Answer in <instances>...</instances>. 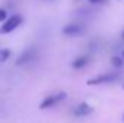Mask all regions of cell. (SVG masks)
Masks as SVG:
<instances>
[{
	"instance_id": "7a4b0ae2",
	"label": "cell",
	"mask_w": 124,
	"mask_h": 123,
	"mask_svg": "<svg viewBox=\"0 0 124 123\" xmlns=\"http://www.w3.org/2000/svg\"><path fill=\"white\" fill-rule=\"evenodd\" d=\"M120 78V74L117 72H107V74H101L97 75L94 78H90L87 81L88 86H100V84H108V83H114Z\"/></svg>"
},
{
	"instance_id": "7c38bea8",
	"label": "cell",
	"mask_w": 124,
	"mask_h": 123,
	"mask_svg": "<svg viewBox=\"0 0 124 123\" xmlns=\"http://www.w3.org/2000/svg\"><path fill=\"white\" fill-rule=\"evenodd\" d=\"M121 38H123V39H124V31H123V33H121Z\"/></svg>"
},
{
	"instance_id": "277c9868",
	"label": "cell",
	"mask_w": 124,
	"mask_h": 123,
	"mask_svg": "<svg viewBox=\"0 0 124 123\" xmlns=\"http://www.w3.org/2000/svg\"><path fill=\"white\" fill-rule=\"evenodd\" d=\"M62 33L66 35V36H78V35L84 33V26L81 23H77V22L68 23L62 28Z\"/></svg>"
},
{
	"instance_id": "5b68a950",
	"label": "cell",
	"mask_w": 124,
	"mask_h": 123,
	"mask_svg": "<svg viewBox=\"0 0 124 123\" xmlns=\"http://www.w3.org/2000/svg\"><path fill=\"white\" fill-rule=\"evenodd\" d=\"M91 113H93V107H91L88 103H85V101L79 103V104L75 107V110H74V114H75L77 117H85V116H88V114H91Z\"/></svg>"
},
{
	"instance_id": "9a60e30c",
	"label": "cell",
	"mask_w": 124,
	"mask_h": 123,
	"mask_svg": "<svg viewBox=\"0 0 124 123\" xmlns=\"http://www.w3.org/2000/svg\"><path fill=\"white\" fill-rule=\"evenodd\" d=\"M123 58H124V51H123Z\"/></svg>"
},
{
	"instance_id": "3957f363",
	"label": "cell",
	"mask_w": 124,
	"mask_h": 123,
	"mask_svg": "<svg viewBox=\"0 0 124 123\" xmlns=\"http://www.w3.org/2000/svg\"><path fill=\"white\" fill-rule=\"evenodd\" d=\"M66 98V93H56V94H51V96H48V97H45L42 101H40V104H39V109H49V107H54V106H56L58 103H61L62 100H65Z\"/></svg>"
},
{
	"instance_id": "8992f818",
	"label": "cell",
	"mask_w": 124,
	"mask_h": 123,
	"mask_svg": "<svg viewBox=\"0 0 124 123\" xmlns=\"http://www.w3.org/2000/svg\"><path fill=\"white\" fill-rule=\"evenodd\" d=\"M36 57V52H35V49H26L19 58H17V61H16V64L17 65H25V64H28V62H31L33 58Z\"/></svg>"
},
{
	"instance_id": "6da1fadb",
	"label": "cell",
	"mask_w": 124,
	"mask_h": 123,
	"mask_svg": "<svg viewBox=\"0 0 124 123\" xmlns=\"http://www.w3.org/2000/svg\"><path fill=\"white\" fill-rule=\"evenodd\" d=\"M22 22H23V18L19 16V15H13V16L7 18V20H6V22L1 25V28H0V33H1V35H7V33L13 32L16 28H19V26L22 25Z\"/></svg>"
},
{
	"instance_id": "5bb4252c",
	"label": "cell",
	"mask_w": 124,
	"mask_h": 123,
	"mask_svg": "<svg viewBox=\"0 0 124 123\" xmlns=\"http://www.w3.org/2000/svg\"><path fill=\"white\" fill-rule=\"evenodd\" d=\"M123 90H124V83H123Z\"/></svg>"
},
{
	"instance_id": "52a82bcc",
	"label": "cell",
	"mask_w": 124,
	"mask_h": 123,
	"mask_svg": "<svg viewBox=\"0 0 124 123\" xmlns=\"http://www.w3.org/2000/svg\"><path fill=\"white\" fill-rule=\"evenodd\" d=\"M90 62V57L88 55H79L72 61V68L74 70H82L84 67H87Z\"/></svg>"
},
{
	"instance_id": "30bf717a",
	"label": "cell",
	"mask_w": 124,
	"mask_h": 123,
	"mask_svg": "<svg viewBox=\"0 0 124 123\" xmlns=\"http://www.w3.org/2000/svg\"><path fill=\"white\" fill-rule=\"evenodd\" d=\"M6 20H7V12L0 7V22H6Z\"/></svg>"
},
{
	"instance_id": "ba28073f",
	"label": "cell",
	"mask_w": 124,
	"mask_h": 123,
	"mask_svg": "<svg viewBox=\"0 0 124 123\" xmlns=\"http://www.w3.org/2000/svg\"><path fill=\"white\" fill-rule=\"evenodd\" d=\"M9 58H10V49L7 48L0 49V62H6Z\"/></svg>"
},
{
	"instance_id": "4fadbf2b",
	"label": "cell",
	"mask_w": 124,
	"mask_h": 123,
	"mask_svg": "<svg viewBox=\"0 0 124 123\" xmlns=\"http://www.w3.org/2000/svg\"><path fill=\"white\" fill-rule=\"evenodd\" d=\"M123 122H124V113H123Z\"/></svg>"
},
{
	"instance_id": "8fae6325",
	"label": "cell",
	"mask_w": 124,
	"mask_h": 123,
	"mask_svg": "<svg viewBox=\"0 0 124 123\" xmlns=\"http://www.w3.org/2000/svg\"><path fill=\"white\" fill-rule=\"evenodd\" d=\"M90 3H93V4H104L107 0H88Z\"/></svg>"
},
{
	"instance_id": "9c48e42d",
	"label": "cell",
	"mask_w": 124,
	"mask_h": 123,
	"mask_svg": "<svg viewBox=\"0 0 124 123\" xmlns=\"http://www.w3.org/2000/svg\"><path fill=\"white\" fill-rule=\"evenodd\" d=\"M111 64H113L116 68H121L124 65V60L120 58V57H113V58H111Z\"/></svg>"
}]
</instances>
